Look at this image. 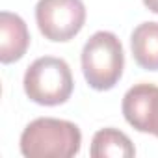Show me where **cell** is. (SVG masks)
I'll list each match as a JSON object with an SVG mask.
<instances>
[{
	"mask_svg": "<svg viewBox=\"0 0 158 158\" xmlns=\"http://www.w3.org/2000/svg\"><path fill=\"white\" fill-rule=\"evenodd\" d=\"M80 145V128L56 117L34 119L21 134V152L28 158H71L78 154Z\"/></svg>",
	"mask_w": 158,
	"mask_h": 158,
	"instance_id": "cell-1",
	"label": "cell"
},
{
	"mask_svg": "<svg viewBox=\"0 0 158 158\" xmlns=\"http://www.w3.org/2000/svg\"><path fill=\"white\" fill-rule=\"evenodd\" d=\"M125 52L119 37L112 32H95L82 48V73L89 88L112 89L123 76Z\"/></svg>",
	"mask_w": 158,
	"mask_h": 158,
	"instance_id": "cell-2",
	"label": "cell"
},
{
	"mask_svg": "<svg viewBox=\"0 0 158 158\" xmlns=\"http://www.w3.org/2000/svg\"><path fill=\"white\" fill-rule=\"evenodd\" d=\"M24 93L41 106H58L69 101L74 82L65 60L43 56L30 63L24 73Z\"/></svg>",
	"mask_w": 158,
	"mask_h": 158,
	"instance_id": "cell-3",
	"label": "cell"
},
{
	"mask_svg": "<svg viewBox=\"0 0 158 158\" xmlns=\"http://www.w3.org/2000/svg\"><path fill=\"white\" fill-rule=\"evenodd\" d=\"M35 21L45 39L71 41L86 23V8L82 0H39Z\"/></svg>",
	"mask_w": 158,
	"mask_h": 158,
	"instance_id": "cell-4",
	"label": "cell"
},
{
	"mask_svg": "<svg viewBox=\"0 0 158 158\" xmlns=\"http://www.w3.org/2000/svg\"><path fill=\"white\" fill-rule=\"evenodd\" d=\"M123 115L130 127L158 138V88L154 84H136L123 97Z\"/></svg>",
	"mask_w": 158,
	"mask_h": 158,
	"instance_id": "cell-5",
	"label": "cell"
},
{
	"mask_svg": "<svg viewBox=\"0 0 158 158\" xmlns=\"http://www.w3.org/2000/svg\"><path fill=\"white\" fill-rule=\"evenodd\" d=\"M30 45V34L26 23L11 11L0 13V61H19Z\"/></svg>",
	"mask_w": 158,
	"mask_h": 158,
	"instance_id": "cell-6",
	"label": "cell"
},
{
	"mask_svg": "<svg viewBox=\"0 0 158 158\" xmlns=\"http://www.w3.org/2000/svg\"><path fill=\"white\" fill-rule=\"evenodd\" d=\"M136 63L145 71H158V23H141L130 35Z\"/></svg>",
	"mask_w": 158,
	"mask_h": 158,
	"instance_id": "cell-7",
	"label": "cell"
},
{
	"mask_svg": "<svg viewBox=\"0 0 158 158\" xmlns=\"http://www.w3.org/2000/svg\"><path fill=\"white\" fill-rule=\"evenodd\" d=\"M89 154L93 158H132L136 149L125 132L117 128H101L91 139Z\"/></svg>",
	"mask_w": 158,
	"mask_h": 158,
	"instance_id": "cell-8",
	"label": "cell"
},
{
	"mask_svg": "<svg viewBox=\"0 0 158 158\" xmlns=\"http://www.w3.org/2000/svg\"><path fill=\"white\" fill-rule=\"evenodd\" d=\"M143 4H145V8H147L149 11L158 13V0H143Z\"/></svg>",
	"mask_w": 158,
	"mask_h": 158,
	"instance_id": "cell-9",
	"label": "cell"
}]
</instances>
